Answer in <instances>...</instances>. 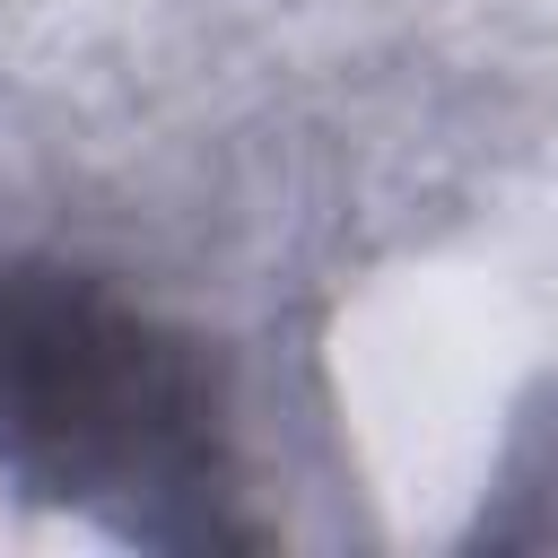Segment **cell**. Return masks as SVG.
Instances as JSON below:
<instances>
[{
	"label": "cell",
	"mask_w": 558,
	"mask_h": 558,
	"mask_svg": "<svg viewBox=\"0 0 558 558\" xmlns=\"http://www.w3.org/2000/svg\"><path fill=\"white\" fill-rule=\"evenodd\" d=\"M0 462L122 532H218L209 357L87 270L0 262Z\"/></svg>",
	"instance_id": "obj_1"
}]
</instances>
